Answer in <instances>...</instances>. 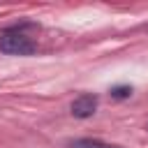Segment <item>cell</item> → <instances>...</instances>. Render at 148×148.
I'll use <instances>...</instances> for the list:
<instances>
[{
    "mask_svg": "<svg viewBox=\"0 0 148 148\" xmlns=\"http://www.w3.org/2000/svg\"><path fill=\"white\" fill-rule=\"evenodd\" d=\"M0 51L7 56H30L35 53V42L18 30H7L0 35Z\"/></svg>",
    "mask_w": 148,
    "mask_h": 148,
    "instance_id": "6da1fadb",
    "label": "cell"
},
{
    "mask_svg": "<svg viewBox=\"0 0 148 148\" xmlns=\"http://www.w3.org/2000/svg\"><path fill=\"white\" fill-rule=\"evenodd\" d=\"M97 111V95L83 92L72 102V116L74 118H90Z\"/></svg>",
    "mask_w": 148,
    "mask_h": 148,
    "instance_id": "7a4b0ae2",
    "label": "cell"
},
{
    "mask_svg": "<svg viewBox=\"0 0 148 148\" xmlns=\"http://www.w3.org/2000/svg\"><path fill=\"white\" fill-rule=\"evenodd\" d=\"M69 148H120V146H113V143H106V141H99V139H74L69 143Z\"/></svg>",
    "mask_w": 148,
    "mask_h": 148,
    "instance_id": "3957f363",
    "label": "cell"
},
{
    "mask_svg": "<svg viewBox=\"0 0 148 148\" xmlns=\"http://www.w3.org/2000/svg\"><path fill=\"white\" fill-rule=\"evenodd\" d=\"M130 95H132V86H116V88H111V97L113 99H125Z\"/></svg>",
    "mask_w": 148,
    "mask_h": 148,
    "instance_id": "277c9868",
    "label": "cell"
}]
</instances>
